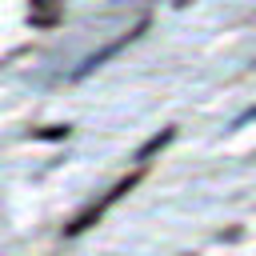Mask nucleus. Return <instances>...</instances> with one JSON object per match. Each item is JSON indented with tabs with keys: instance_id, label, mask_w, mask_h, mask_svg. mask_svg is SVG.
I'll return each instance as SVG.
<instances>
[{
	"instance_id": "obj_3",
	"label": "nucleus",
	"mask_w": 256,
	"mask_h": 256,
	"mask_svg": "<svg viewBox=\"0 0 256 256\" xmlns=\"http://www.w3.org/2000/svg\"><path fill=\"white\" fill-rule=\"evenodd\" d=\"M68 136V124H56V128H36V140H64Z\"/></svg>"
},
{
	"instance_id": "obj_2",
	"label": "nucleus",
	"mask_w": 256,
	"mask_h": 256,
	"mask_svg": "<svg viewBox=\"0 0 256 256\" xmlns=\"http://www.w3.org/2000/svg\"><path fill=\"white\" fill-rule=\"evenodd\" d=\"M172 136H176V128H164V132H160L156 140H148V144L140 148V156H136V160H140V164H144V160H152V156H156V152H160V148H164V144H168Z\"/></svg>"
},
{
	"instance_id": "obj_1",
	"label": "nucleus",
	"mask_w": 256,
	"mask_h": 256,
	"mask_svg": "<svg viewBox=\"0 0 256 256\" xmlns=\"http://www.w3.org/2000/svg\"><path fill=\"white\" fill-rule=\"evenodd\" d=\"M140 176H144V164H140L136 172H128L124 180H116V184H112V188H108L100 200H92L84 212H76V216H72V224H68L64 232H68V236H76V232H88V228H92V224H96V220H100V216H104V212H108V208H112V204H116V200H120L128 188H136V180H140Z\"/></svg>"
}]
</instances>
